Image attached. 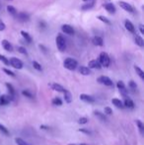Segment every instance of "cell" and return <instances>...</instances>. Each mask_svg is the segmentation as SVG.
Listing matches in <instances>:
<instances>
[{
  "instance_id": "obj_1",
  "label": "cell",
  "mask_w": 144,
  "mask_h": 145,
  "mask_svg": "<svg viewBox=\"0 0 144 145\" xmlns=\"http://www.w3.org/2000/svg\"><path fill=\"white\" fill-rule=\"evenodd\" d=\"M63 66L68 70H75L77 68V66H78V62L74 58L67 57V58H65V60L63 62Z\"/></svg>"
},
{
  "instance_id": "obj_2",
  "label": "cell",
  "mask_w": 144,
  "mask_h": 145,
  "mask_svg": "<svg viewBox=\"0 0 144 145\" xmlns=\"http://www.w3.org/2000/svg\"><path fill=\"white\" fill-rule=\"evenodd\" d=\"M55 44L59 51H64L66 50V42L61 34H57L56 38H55Z\"/></svg>"
},
{
  "instance_id": "obj_3",
  "label": "cell",
  "mask_w": 144,
  "mask_h": 145,
  "mask_svg": "<svg viewBox=\"0 0 144 145\" xmlns=\"http://www.w3.org/2000/svg\"><path fill=\"white\" fill-rule=\"evenodd\" d=\"M98 61L100 62L101 66H104V67H109L111 64V59L107 52H101Z\"/></svg>"
},
{
  "instance_id": "obj_4",
  "label": "cell",
  "mask_w": 144,
  "mask_h": 145,
  "mask_svg": "<svg viewBox=\"0 0 144 145\" xmlns=\"http://www.w3.org/2000/svg\"><path fill=\"white\" fill-rule=\"evenodd\" d=\"M9 63H10V65H12L13 67L16 68V69H22L23 68V61L19 58H17V57L10 58Z\"/></svg>"
},
{
  "instance_id": "obj_5",
  "label": "cell",
  "mask_w": 144,
  "mask_h": 145,
  "mask_svg": "<svg viewBox=\"0 0 144 145\" xmlns=\"http://www.w3.org/2000/svg\"><path fill=\"white\" fill-rule=\"evenodd\" d=\"M98 82L105 85V86H108V87H113V81L108 77V76H100L98 78Z\"/></svg>"
},
{
  "instance_id": "obj_6",
  "label": "cell",
  "mask_w": 144,
  "mask_h": 145,
  "mask_svg": "<svg viewBox=\"0 0 144 145\" xmlns=\"http://www.w3.org/2000/svg\"><path fill=\"white\" fill-rule=\"evenodd\" d=\"M119 6L120 8H122L123 10H125L126 12H129V13H134L135 12V9L133 8L131 4L127 3V2H124V1H119Z\"/></svg>"
},
{
  "instance_id": "obj_7",
  "label": "cell",
  "mask_w": 144,
  "mask_h": 145,
  "mask_svg": "<svg viewBox=\"0 0 144 145\" xmlns=\"http://www.w3.org/2000/svg\"><path fill=\"white\" fill-rule=\"evenodd\" d=\"M61 30H62L63 33L67 34V35H70V36L74 35V33H75L74 29H73V27H71L70 25H62Z\"/></svg>"
},
{
  "instance_id": "obj_8",
  "label": "cell",
  "mask_w": 144,
  "mask_h": 145,
  "mask_svg": "<svg viewBox=\"0 0 144 145\" xmlns=\"http://www.w3.org/2000/svg\"><path fill=\"white\" fill-rule=\"evenodd\" d=\"M16 17H17V18H18V20H19V21H21L22 23H24V22H28V21L30 20V16H29V14L24 13V12L18 13Z\"/></svg>"
},
{
  "instance_id": "obj_9",
  "label": "cell",
  "mask_w": 144,
  "mask_h": 145,
  "mask_svg": "<svg viewBox=\"0 0 144 145\" xmlns=\"http://www.w3.org/2000/svg\"><path fill=\"white\" fill-rule=\"evenodd\" d=\"M80 100H82L83 102H85V103H94L95 102V99L94 97H92V96H90V95H87V94H81L80 95Z\"/></svg>"
},
{
  "instance_id": "obj_10",
  "label": "cell",
  "mask_w": 144,
  "mask_h": 145,
  "mask_svg": "<svg viewBox=\"0 0 144 145\" xmlns=\"http://www.w3.org/2000/svg\"><path fill=\"white\" fill-rule=\"evenodd\" d=\"M12 100V98L10 97V96H8V95H2L1 97H0V105H2V106H6L8 105L10 101Z\"/></svg>"
},
{
  "instance_id": "obj_11",
  "label": "cell",
  "mask_w": 144,
  "mask_h": 145,
  "mask_svg": "<svg viewBox=\"0 0 144 145\" xmlns=\"http://www.w3.org/2000/svg\"><path fill=\"white\" fill-rule=\"evenodd\" d=\"M50 88L52 89V90H54V91H57V92H62L64 93V91H65V88L63 87L62 85H60V84H57V83H52V84H50Z\"/></svg>"
},
{
  "instance_id": "obj_12",
  "label": "cell",
  "mask_w": 144,
  "mask_h": 145,
  "mask_svg": "<svg viewBox=\"0 0 144 145\" xmlns=\"http://www.w3.org/2000/svg\"><path fill=\"white\" fill-rule=\"evenodd\" d=\"M101 67V64L100 62L98 61V60H96V59H93V60H91V61H89L88 63V68H94V69H100Z\"/></svg>"
},
{
  "instance_id": "obj_13",
  "label": "cell",
  "mask_w": 144,
  "mask_h": 145,
  "mask_svg": "<svg viewBox=\"0 0 144 145\" xmlns=\"http://www.w3.org/2000/svg\"><path fill=\"white\" fill-rule=\"evenodd\" d=\"M103 6H104V8H105L110 14H114L116 11H117V10H116V7H114V5H113V3H106V4H104Z\"/></svg>"
},
{
  "instance_id": "obj_14",
  "label": "cell",
  "mask_w": 144,
  "mask_h": 145,
  "mask_svg": "<svg viewBox=\"0 0 144 145\" xmlns=\"http://www.w3.org/2000/svg\"><path fill=\"white\" fill-rule=\"evenodd\" d=\"M1 44H2V46H3V49L7 51H13V46L12 44H10V42H8L7 40H3L2 42H1Z\"/></svg>"
},
{
  "instance_id": "obj_15",
  "label": "cell",
  "mask_w": 144,
  "mask_h": 145,
  "mask_svg": "<svg viewBox=\"0 0 144 145\" xmlns=\"http://www.w3.org/2000/svg\"><path fill=\"white\" fill-rule=\"evenodd\" d=\"M124 27H125V29L128 32H130V33H134V32H135L134 26H133V24H132L129 20H125L124 21Z\"/></svg>"
},
{
  "instance_id": "obj_16",
  "label": "cell",
  "mask_w": 144,
  "mask_h": 145,
  "mask_svg": "<svg viewBox=\"0 0 144 145\" xmlns=\"http://www.w3.org/2000/svg\"><path fill=\"white\" fill-rule=\"evenodd\" d=\"M92 43H93L95 45L102 46V45H103V44H104V41H103V38H102V37H99V36H95L94 38H92Z\"/></svg>"
},
{
  "instance_id": "obj_17",
  "label": "cell",
  "mask_w": 144,
  "mask_h": 145,
  "mask_svg": "<svg viewBox=\"0 0 144 145\" xmlns=\"http://www.w3.org/2000/svg\"><path fill=\"white\" fill-rule=\"evenodd\" d=\"M94 6H95L94 1H88V3H86V4H84V5L81 6V10L86 11V10H89V9H92Z\"/></svg>"
},
{
  "instance_id": "obj_18",
  "label": "cell",
  "mask_w": 144,
  "mask_h": 145,
  "mask_svg": "<svg viewBox=\"0 0 144 145\" xmlns=\"http://www.w3.org/2000/svg\"><path fill=\"white\" fill-rule=\"evenodd\" d=\"M21 35H22V37L24 38V40H25L27 43L31 44L32 42H33V38H32L31 35H30L29 33H27V32H25V31H22L21 32Z\"/></svg>"
},
{
  "instance_id": "obj_19",
  "label": "cell",
  "mask_w": 144,
  "mask_h": 145,
  "mask_svg": "<svg viewBox=\"0 0 144 145\" xmlns=\"http://www.w3.org/2000/svg\"><path fill=\"white\" fill-rule=\"evenodd\" d=\"M123 107H126V108H129V109H132V108H134V103L132 101L131 99H129V98H125L124 99V103H123Z\"/></svg>"
},
{
  "instance_id": "obj_20",
  "label": "cell",
  "mask_w": 144,
  "mask_h": 145,
  "mask_svg": "<svg viewBox=\"0 0 144 145\" xmlns=\"http://www.w3.org/2000/svg\"><path fill=\"white\" fill-rule=\"evenodd\" d=\"M64 101H65V103H67V104H70L72 102V95L67 90L64 91Z\"/></svg>"
},
{
  "instance_id": "obj_21",
  "label": "cell",
  "mask_w": 144,
  "mask_h": 145,
  "mask_svg": "<svg viewBox=\"0 0 144 145\" xmlns=\"http://www.w3.org/2000/svg\"><path fill=\"white\" fill-rule=\"evenodd\" d=\"M6 9H7V12L9 13L10 15H12V16H14V17H16V16H17L18 12H17L16 8H15L14 6H12V5H8Z\"/></svg>"
},
{
  "instance_id": "obj_22",
  "label": "cell",
  "mask_w": 144,
  "mask_h": 145,
  "mask_svg": "<svg viewBox=\"0 0 144 145\" xmlns=\"http://www.w3.org/2000/svg\"><path fill=\"white\" fill-rule=\"evenodd\" d=\"M134 41H135V43L137 45H139L140 47H142L144 45V41H143V38L140 36V35H136L135 37H134Z\"/></svg>"
},
{
  "instance_id": "obj_23",
  "label": "cell",
  "mask_w": 144,
  "mask_h": 145,
  "mask_svg": "<svg viewBox=\"0 0 144 145\" xmlns=\"http://www.w3.org/2000/svg\"><path fill=\"white\" fill-rule=\"evenodd\" d=\"M79 72L81 73L82 75H89V74H91L90 68H88L86 66H80L79 67Z\"/></svg>"
},
{
  "instance_id": "obj_24",
  "label": "cell",
  "mask_w": 144,
  "mask_h": 145,
  "mask_svg": "<svg viewBox=\"0 0 144 145\" xmlns=\"http://www.w3.org/2000/svg\"><path fill=\"white\" fill-rule=\"evenodd\" d=\"M112 103H113V105H114L117 108H123V103L120 101V100H119V99H113L112 100Z\"/></svg>"
},
{
  "instance_id": "obj_25",
  "label": "cell",
  "mask_w": 144,
  "mask_h": 145,
  "mask_svg": "<svg viewBox=\"0 0 144 145\" xmlns=\"http://www.w3.org/2000/svg\"><path fill=\"white\" fill-rule=\"evenodd\" d=\"M6 87H7V89H8V91H9V93H10V97L13 98V97L15 96V90H14V87H13L10 83H6Z\"/></svg>"
},
{
  "instance_id": "obj_26",
  "label": "cell",
  "mask_w": 144,
  "mask_h": 145,
  "mask_svg": "<svg viewBox=\"0 0 144 145\" xmlns=\"http://www.w3.org/2000/svg\"><path fill=\"white\" fill-rule=\"evenodd\" d=\"M134 70L136 71V73L138 74V76L141 78V79H144V72L143 70L141 69L139 66H136V65H134Z\"/></svg>"
},
{
  "instance_id": "obj_27",
  "label": "cell",
  "mask_w": 144,
  "mask_h": 145,
  "mask_svg": "<svg viewBox=\"0 0 144 145\" xmlns=\"http://www.w3.org/2000/svg\"><path fill=\"white\" fill-rule=\"evenodd\" d=\"M94 114L97 117V118H99L101 120H107V118H106V114H103V113H101V112H99V111H96V112H94Z\"/></svg>"
},
{
  "instance_id": "obj_28",
  "label": "cell",
  "mask_w": 144,
  "mask_h": 145,
  "mask_svg": "<svg viewBox=\"0 0 144 145\" xmlns=\"http://www.w3.org/2000/svg\"><path fill=\"white\" fill-rule=\"evenodd\" d=\"M98 19L100 20V21H102L103 23L107 24V25H111V21L108 19L107 17H105V16H98Z\"/></svg>"
},
{
  "instance_id": "obj_29",
  "label": "cell",
  "mask_w": 144,
  "mask_h": 145,
  "mask_svg": "<svg viewBox=\"0 0 144 145\" xmlns=\"http://www.w3.org/2000/svg\"><path fill=\"white\" fill-rule=\"evenodd\" d=\"M15 141H16V143L18 145H30L28 142H26L25 140H23L22 138H19V137L15 138Z\"/></svg>"
},
{
  "instance_id": "obj_30",
  "label": "cell",
  "mask_w": 144,
  "mask_h": 145,
  "mask_svg": "<svg viewBox=\"0 0 144 145\" xmlns=\"http://www.w3.org/2000/svg\"><path fill=\"white\" fill-rule=\"evenodd\" d=\"M33 66H34V68H35L36 70H38V71H42V65H41L38 61L34 60V61H33Z\"/></svg>"
},
{
  "instance_id": "obj_31",
  "label": "cell",
  "mask_w": 144,
  "mask_h": 145,
  "mask_svg": "<svg viewBox=\"0 0 144 145\" xmlns=\"http://www.w3.org/2000/svg\"><path fill=\"white\" fill-rule=\"evenodd\" d=\"M128 87L131 89L132 91H136V89H137V85H136V83L134 82V81H129L128 83Z\"/></svg>"
},
{
  "instance_id": "obj_32",
  "label": "cell",
  "mask_w": 144,
  "mask_h": 145,
  "mask_svg": "<svg viewBox=\"0 0 144 145\" xmlns=\"http://www.w3.org/2000/svg\"><path fill=\"white\" fill-rule=\"evenodd\" d=\"M0 60L4 63L5 65H10V63H9V59H8L6 56L2 55V54H0Z\"/></svg>"
},
{
  "instance_id": "obj_33",
  "label": "cell",
  "mask_w": 144,
  "mask_h": 145,
  "mask_svg": "<svg viewBox=\"0 0 144 145\" xmlns=\"http://www.w3.org/2000/svg\"><path fill=\"white\" fill-rule=\"evenodd\" d=\"M52 104L53 105H55V106H61L62 105V101L59 99V98H54L53 100H52Z\"/></svg>"
},
{
  "instance_id": "obj_34",
  "label": "cell",
  "mask_w": 144,
  "mask_h": 145,
  "mask_svg": "<svg viewBox=\"0 0 144 145\" xmlns=\"http://www.w3.org/2000/svg\"><path fill=\"white\" fill-rule=\"evenodd\" d=\"M136 124H137L139 130L142 132V131H143V129H144V125H143V123H142V121H141V120H136Z\"/></svg>"
},
{
  "instance_id": "obj_35",
  "label": "cell",
  "mask_w": 144,
  "mask_h": 145,
  "mask_svg": "<svg viewBox=\"0 0 144 145\" xmlns=\"http://www.w3.org/2000/svg\"><path fill=\"white\" fill-rule=\"evenodd\" d=\"M0 131L3 133H5V134H7V135L9 134V131H8V129L6 128V126H4L3 124H1V123H0Z\"/></svg>"
},
{
  "instance_id": "obj_36",
  "label": "cell",
  "mask_w": 144,
  "mask_h": 145,
  "mask_svg": "<svg viewBox=\"0 0 144 145\" xmlns=\"http://www.w3.org/2000/svg\"><path fill=\"white\" fill-rule=\"evenodd\" d=\"M17 51H19L20 53H22V54H27V50H26L24 46H18L17 47Z\"/></svg>"
},
{
  "instance_id": "obj_37",
  "label": "cell",
  "mask_w": 144,
  "mask_h": 145,
  "mask_svg": "<svg viewBox=\"0 0 144 145\" xmlns=\"http://www.w3.org/2000/svg\"><path fill=\"white\" fill-rule=\"evenodd\" d=\"M3 71L6 73L7 75H9V76H12V77H15V73L13 72V71H11V70H9V69H7V68H3Z\"/></svg>"
},
{
  "instance_id": "obj_38",
  "label": "cell",
  "mask_w": 144,
  "mask_h": 145,
  "mask_svg": "<svg viewBox=\"0 0 144 145\" xmlns=\"http://www.w3.org/2000/svg\"><path fill=\"white\" fill-rule=\"evenodd\" d=\"M88 122V119L86 117H83V118H80L79 119V123H81V124H85V123H87Z\"/></svg>"
},
{
  "instance_id": "obj_39",
  "label": "cell",
  "mask_w": 144,
  "mask_h": 145,
  "mask_svg": "<svg viewBox=\"0 0 144 145\" xmlns=\"http://www.w3.org/2000/svg\"><path fill=\"white\" fill-rule=\"evenodd\" d=\"M22 94L24 95V96H26V97H28V98H33L32 93H30V92H29V91H27V90H24V91L22 92Z\"/></svg>"
},
{
  "instance_id": "obj_40",
  "label": "cell",
  "mask_w": 144,
  "mask_h": 145,
  "mask_svg": "<svg viewBox=\"0 0 144 145\" xmlns=\"http://www.w3.org/2000/svg\"><path fill=\"white\" fill-rule=\"evenodd\" d=\"M113 114V110L110 107L105 108V114Z\"/></svg>"
},
{
  "instance_id": "obj_41",
  "label": "cell",
  "mask_w": 144,
  "mask_h": 145,
  "mask_svg": "<svg viewBox=\"0 0 144 145\" xmlns=\"http://www.w3.org/2000/svg\"><path fill=\"white\" fill-rule=\"evenodd\" d=\"M6 29V25L4 24V22L2 20H0V32L1 31H4Z\"/></svg>"
},
{
  "instance_id": "obj_42",
  "label": "cell",
  "mask_w": 144,
  "mask_h": 145,
  "mask_svg": "<svg viewBox=\"0 0 144 145\" xmlns=\"http://www.w3.org/2000/svg\"><path fill=\"white\" fill-rule=\"evenodd\" d=\"M117 86H118L119 90V89H122V88H124V87H125L124 83L122 82V81H119V82L117 83Z\"/></svg>"
},
{
  "instance_id": "obj_43",
  "label": "cell",
  "mask_w": 144,
  "mask_h": 145,
  "mask_svg": "<svg viewBox=\"0 0 144 145\" xmlns=\"http://www.w3.org/2000/svg\"><path fill=\"white\" fill-rule=\"evenodd\" d=\"M39 26H40L42 29H44V28L46 27V24H45L44 22H40V23H39Z\"/></svg>"
},
{
  "instance_id": "obj_44",
  "label": "cell",
  "mask_w": 144,
  "mask_h": 145,
  "mask_svg": "<svg viewBox=\"0 0 144 145\" xmlns=\"http://www.w3.org/2000/svg\"><path fill=\"white\" fill-rule=\"evenodd\" d=\"M139 31H140L141 34H144V26L142 25V24L139 25Z\"/></svg>"
},
{
  "instance_id": "obj_45",
  "label": "cell",
  "mask_w": 144,
  "mask_h": 145,
  "mask_svg": "<svg viewBox=\"0 0 144 145\" xmlns=\"http://www.w3.org/2000/svg\"><path fill=\"white\" fill-rule=\"evenodd\" d=\"M79 131H81V132H84V133H87V134H90V130H87V129H84V128H81V129H79Z\"/></svg>"
},
{
  "instance_id": "obj_46",
  "label": "cell",
  "mask_w": 144,
  "mask_h": 145,
  "mask_svg": "<svg viewBox=\"0 0 144 145\" xmlns=\"http://www.w3.org/2000/svg\"><path fill=\"white\" fill-rule=\"evenodd\" d=\"M41 128H42V129H47L49 127H47V126H45V125H41Z\"/></svg>"
},
{
  "instance_id": "obj_47",
  "label": "cell",
  "mask_w": 144,
  "mask_h": 145,
  "mask_svg": "<svg viewBox=\"0 0 144 145\" xmlns=\"http://www.w3.org/2000/svg\"><path fill=\"white\" fill-rule=\"evenodd\" d=\"M83 1H85V2H87V1H91V0H83Z\"/></svg>"
},
{
  "instance_id": "obj_48",
  "label": "cell",
  "mask_w": 144,
  "mask_h": 145,
  "mask_svg": "<svg viewBox=\"0 0 144 145\" xmlns=\"http://www.w3.org/2000/svg\"><path fill=\"white\" fill-rule=\"evenodd\" d=\"M80 145H87V144H85V143H81Z\"/></svg>"
},
{
  "instance_id": "obj_49",
  "label": "cell",
  "mask_w": 144,
  "mask_h": 145,
  "mask_svg": "<svg viewBox=\"0 0 144 145\" xmlns=\"http://www.w3.org/2000/svg\"><path fill=\"white\" fill-rule=\"evenodd\" d=\"M69 145H74V144H69Z\"/></svg>"
}]
</instances>
